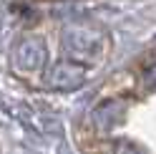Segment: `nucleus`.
Instances as JSON below:
<instances>
[{
  "mask_svg": "<svg viewBox=\"0 0 156 154\" xmlns=\"http://www.w3.org/2000/svg\"><path fill=\"white\" fill-rule=\"evenodd\" d=\"M144 81L149 83V86H156V61H151L149 66H146V71H144Z\"/></svg>",
  "mask_w": 156,
  "mask_h": 154,
  "instance_id": "3",
  "label": "nucleus"
},
{
  "mask_svg": "<svg viewBox=\"0 0 156 154\" xmlns=\"http://www.w3.org/2000/svg\"><path fill=\"white\" fill-rule=\"evenodd\" d=\"M48 58V51L41 41H35V38H25V41L18 43L15 48V63L20 66L25 71H33V68H41Z\"/></svg>",
  "mask_w": 156,
  "mask_h": 154,
  "instance_id": "1",
  "label": "nucleus"
},
{
  "mask_svg": "<svg viewBox=\"0 0 156 154\" xmlns=\"http://www.w3.org/2000/svg\"><path fill=\"white\" fill-rule=\"evenodd\" d=\"M81 79H83V71H78L71 63H61V66H55V68L48 73V81L55 83V86H73Z\"/></svg>",
  "mask_w": 156,
  "mask_h": 154,
  "instance_id": "2",
  "label": "nucleus"
},
{
  "mask_svg": "<svg viewBox=\"0 0 156 154\" xmlns=\"http://www.w3.org/2000/svg\"><path fill=\"white\" fill-rule=\"evenodd\" d=\"M116 154H141L136 147H131V144H119L116 147Z\"/></svg>",
  "mask_w": 156,
  "mask_h": 154,
  "instance_id": "4",
  "label": "nucleus"
}]
</instances>
